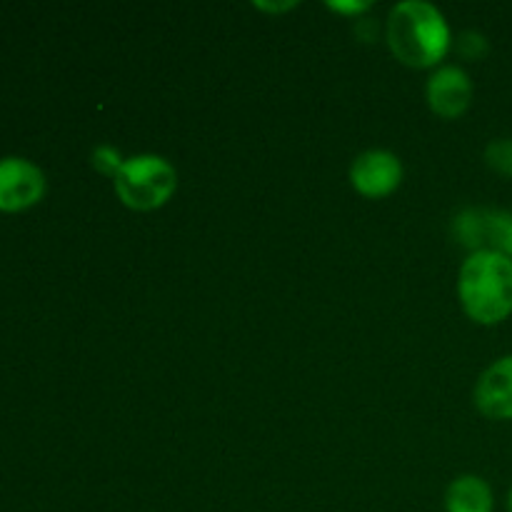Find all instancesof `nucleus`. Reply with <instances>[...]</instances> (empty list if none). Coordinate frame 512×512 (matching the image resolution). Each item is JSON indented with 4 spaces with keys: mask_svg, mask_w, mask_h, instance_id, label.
<instances>
[{
    "mask_svg": "<svg viewBox=\"0 0 512 512\" xmlns=\"http://www.w3.org/2000/svg\"><path fill=\"white\" fill-rule=\"evenodd\" d=\"M385 40L398 63L415 70L440 68L453 50V30L438 5L403 0L393 5L385 23Z\"/></svg>",
    "mask_w": 512,
    "mask_h": 512,
    "instance_id": "1",
    "label": "nucleus"
},
{
    "mask_svg": "<svg viewBox=\"0 0 512 512\" xmlns=\"http://www.w3.org/2000/svg\"><path fill=\"white\" fill-rule=\"evenodd\" d=\"M458 300L475 325L505 323L512 315V258L493 248L470 253L460 265Z\"/></svg>",
    "mask_w": 512,
    "mask_h": 512,
    "instance_id": "2",
    "label": "nucleus"
},
{
    "mask_svg": "<svg viewBox=\"0 0 512 512\" xmlns=\"http://www.w3.org/2000/svg\"><path fill=\"white\" fill-rule=\"evenodd\" d=\"M113 190L128 210L153 213L173 200L178 190V170L163 155H133L125 158L123 168L113 178Z\"/></svg>",
    "mask_w": 512,
    "mask_h": 512,
    "instance_id": "3",
    "label": "nucleus"
},
{
    "mask_svg": "<svg viewBox=\"0 0 512 512\" xmlns=\"http://www.w3.org/2000/svg\"><path fill=\"white\" fill-rule=\"evenodd\" d=\"M48 190L45 173L28 158L5 155L0 158V210L20 213L43 200Z\"/></svg>",
    "mask_w": 512,
    "mask_h": 512,
    "instance_id": "4",
    "label": "nucleus"
},
{
    "mask_svg": "<svg viewBox=\"0 0 512 512\" xmlns=\"http://www.w3.org/2000/svg\"><path fill=\"white\" fill-rule=\"evenodd\" d=\"M403 163L395 153L373 148L360 153L350 165V185L368 200H383L393 195L403 183Z\"/></svg>",
    "mask_w": 512,
    "mask_h": 512,
    "instance_id": "5",
    "label": "nucleus"
},
{
    "mask_svg": "<svg viewBox=\"0 0 512 512\" xmlns=\"http://www.w3.org/2000/svg\"><path fill=\"white\" fill-rule=\"evenodd\" d=\"M475 85L460 65H440L430 73L425 85V100L430 110L443 120H458L470 110Z\"/></svg>",
    "mask_w": 512,
    "mask_h": 512,
    "instance_id": "6",
    "label": "nucleus"
},
{
    "mask_svg": "<svg viewBox=\"0 0 512 512\" xmlns=\"http://www.w3.org/2000/svg\"><path fill=\"white\" fill-rule=\"evenodd\" d=\"M480 415L498 423L512 420V353L503 355L483 370L473 390Z\"/></svg>",
    "mask_w": 512,
    "mask_h": 512,
    "instance_id": "7",
    "label": "nucleus"
},
{
    "mask_svg": "<svg viewBox=\"0 0 512 512\" xmlns=\"http://www.w3.org/2000/svg\"><path fill=\"white\" fill-rule=\"evenodd\" d=\"M495 495L485 478L473 473L458 475L445 490V512H493Z\"/></svg>",
    "mask_w": 512,
    "mask_h": 512,
    "instance_id": "8",
    "label": "nucleus"
},
{
    "mask_svg": "<svg viewBox=\"0 0 512 512\" xmlns=\"http://www.w3.org/2000/svg\"><path fill=\"white\" fill-rule=\"evenodd\" d=\"M490 215L493 210L465 208L453 218V238L470 253L490 248Z\"/></svg>",
    "mask_w": 512,
    "mask_h": 512,
    "instance_id": "9",
    "label": "nucleus"
},
{
    "mask_svg": "<svg viewBox=\"0 0 512 512\" xmlns=\"http://www.w3.org/2000/svg\"><path fill=\"white\" fill-rule=\"evenodd\" d=\"M485 165L500 178L512 180V138H495L485 145Z\"/></svg>",
    "mask_w": 512,
    "mask_h": 512,
    "instance_id": "10",
    "label": "nucleus"
},
{
    "mask_svg": "<svg viewBox=\"0 0 512 512\" xmlns=\"http://www.w3.org/2000/svg\"><path fill=\"white\" fill-rule=\"evenodd\" d=\"M453 48L455 53L463 60H468V63H480L483 58H488L490 40L488 35H483L480 30H463V33L453 40Z\"/></svg>",
    "mask_w": 512,
    "mask_h": 512,
    "instance_id": "11",
    "label": "nucleus"
},
{
    "mask_svg": "<svg viewBox=\"0 0 512 512\" xmlns=\"http://www.w3.org/2000/svg\"><path fill=\"white\" fill-rule=\"evenodd\" d=\"M490 248L512 258V210H493L490 215Z\"/></svg>",
    "mask_w": 512,
    "mask_h": 512,
    "instance_id": "12",
    "label": "nucleus"
},
{
    "mask_svg": "<svg viewBox=\"0 0 512 512\" xmlns=\"http://www.w3.org/2000/svg\"><path fill=\"white\" fill-rule=\"evenodd\" d=\"M90 163H93V168L98 170L100 175L113 180L115 175L120 173V168H123L125 158L120 155L118 148H113V145H98V148L93 150V155H90Z\"/></svg>",
    "mask_w": 512,
    "mask_h": 512,
    "instance_id": "13",
    "label": "nucleus"
},
{
    "mask_svg": "<svg viewBox=\"0 0 512 512\" xmlns=\"http://www.w3.org/2000/svg\"><path fill=\"white\" fill-rule=\"evenodd\" d=\"M328 8L338 15H363L370 10V3H328Z\"/></svg>",
    "mask_w": 512,
    "mask_h": 512,
    "instance_id": "14",
    "label": "nucleus"
},
{
    "mask_svg": "<svg viewBox=\"0 0 512 512\" xmlns=\"http://www.w3.org/2000/svg\"><path fill=\"white\" fill-rule=\"evenodd\" d=\"M255 8L258 10H265V13H288V10L298 8V3H255Z\"/></svg>",
    "mask_w": 512,
    "mask_h": 512,
    "instance_id": "15",
    "label": "nucleus"
},
{
    "mask_svg": "<svg viewBox=\"0 0 512 512\" xmlns=\"http://www.w3.org/2000/svg\"><path fill=\"white\" fill-rule=\"evenodd\" d=\"M505 508H508V512H512V488L508 490V498H505Z\"/></svg>",
    "mask_w": 512,
    "mask_h": 512,
    "instance_id": "16",
    "label": "nucleus"
}]
</instances>
